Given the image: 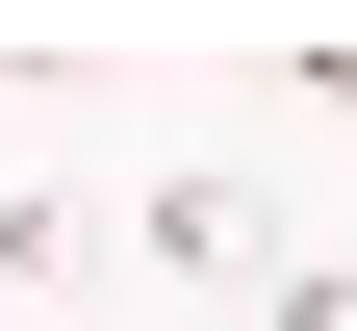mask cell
Wrapping results in <instances>:
<instances>
[{
	"label": "cell",
	"instance_id": "7a4b0ae2",
	"mask_svg": "<svg viewBox=\"0 0 357 331\" xmlns=\"http://www.w3.org/2000/svg\"><path fill=\"white\" fill-rule=\"evenodd\" d=\"M255 331H357V255H281V280H255Z\"/></svg>",
	"mask_w": 357,
	"mask_h": 331
},
{
	"label": "cell",
	"instance_id": "6da1fadb",
	"mask_svg": "<svg viewBox=\"0 0 357 331\" xmlns=\"http://www.w3.org/2000/svg\"><path fill=\"white\" fill-rule=\"evenodd\" d=\"M153 255H178V306H230V280H281V204L255 178H153Z\"/></svg>",
	"mask_w": 357,
	"mask_h": 331
},
{
	"label": "cell",
	"instance_id": "3957f363",
	"mask_svg": "<svg viewBox=\"0 0 357 331\" xmlns=\"http://www.w3.org/2000/svg\"><path fill=\"white\" fill-rule=\"evenodd\" d=\"M281 77H306V102H332V128H357V26H306V52H281Z\"/></svg>",
	"mask_w": 357,
	"mask_h": 331
}]
</instances>
